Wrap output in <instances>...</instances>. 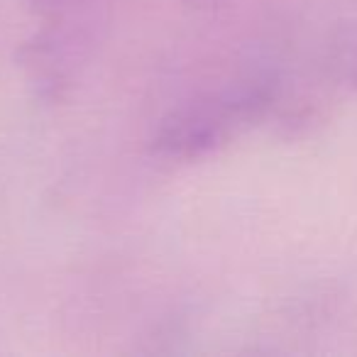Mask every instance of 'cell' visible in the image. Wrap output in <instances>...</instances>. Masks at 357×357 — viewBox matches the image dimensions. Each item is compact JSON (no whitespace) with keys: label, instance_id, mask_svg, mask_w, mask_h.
Listing matches in <instances>:
<instances>
[{"label":"cell","instance_id":"1","mask_svg":"<svg viewBox=\"0 0 357 357\" xmlns=\"http://www.w3.org/2000/svg\"><path fill=\"white\" fill-rule=\"evenodd\" d=\"M279 84L274 76H250L215 93H206L162 120L154 135V152L172 159H199L230 137L252 128L274 108Z\"/></svg>","mask_w":357,"mask_h":357},{"label":"cell","instance_id":"2","mask_svg":"<svg viewBox=\"0 0 357 357\" xmlns=\"http://www.w3.org/2000/svg\"><path fill=\"white\" fill-rule=\"evenodd\" d=\"M91 3L93 0H30V10L40 17L47 30H54L71 40V32L66 30V25L76 13H84Z\"/></svg>","mask_w":357,"mask_h":357},{"label":"cell","instance_id":"3","mask_svg":"<svg viewBox=\"0 0 357 357\" xmlns=\"http://www.w3.org/2000/svg\"><path fill=\"white\" fill-rule=\"evenodd\" d=\"M352 84L357 86V61H355V66H352Z\"/></svg>","mask_w":357,"mask_h":357}]
</instances>
